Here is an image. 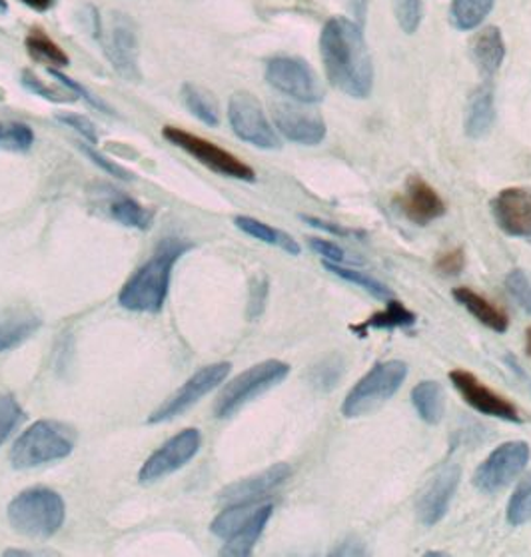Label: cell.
Masks as SVG:
<instances>
[{
    "label": "cell",
    "mask_w": 531,
    "mask_h": 557,
    "mask_svg": "<svg viewBox=\"0 0 531 557\" xmlns=\"http://www.w3.org/2000/svg\"><path fill=\"white\" fill-rule=\"evenodd\" d=\"M328 81L351 98H368L374 88V64L362 25L346 16L330 18L320 35Z\"/></svg>",
    "instance_id": "obj_1"
},
{
    "label": "cell",
    "mask_w": 531,
    "mask_h": 557,
    "mask_svg": "<svg viewBox=\"0 0 531 557\" xmlns=\"http://www.w3.org/2000/svg\"><path fill=\"white\" fill-rule=\"evenodd\" d=\"M193 248V244L178 238H164L157 255L145 267L138 268L131 280L122 286L119 304L131 312L158 314L169 296L172 268Z\"/></svg>",
    "instance_id": "obj_2"
},
{
    "label": "cell",
    "mask_w": 531,
    "mask_h": 557,
    "mask_svg": "<svg viewBox=\"0 0 531 557\" xmlns=\"http://www.w3.org/2000/svg\"><path fill=\"white\" fill-rule=\"evenodd\" d=\"M14 532L25 537L47 540L61 532L66 520V504L59 492L49 487H30L14 497L7 509Z\"/></svg>",
    "instance_id": "obj_3"
},
{
    "label": "cell",
    "mask_w": 531,
    "mask_h": 557,
    "mask_svg": "<svg viewBox=\"0 0 531 557\" xmlns=\"http://www.w3.org/2000/svg\"><path fill=\"white\" fill-rule=\"evenodd\" d=\"M74 446L76 434L71 425L57 420H38L16 437L11 448V463L16 470H30L69 458Z\"/></svg>",
    "instance_id": "obj_4"
},
{
    "label": "cell",
    "mask_w": 531,
    "mask_h": 557,
    "mask_svg": "<svg viewBox=\"0 0 531 557\" xmlns=\"http://www.w3.org/2000/svg\"><path fill=\"white\" fill-rule=\"evenodd\" d=\"M408 377V366L399 360L375 363L374 368L350 389L342 404L344 418L354 420L366 413L374 412L396 396L402 384Z\"/></svg>",
    "instance_id": "obj_5"
},
{
    "label": "cell",
    "mask_w": 531,
    "mask_h": 557,
    "mask_svg": "<svg viewBox=\"0 0 531 557\" xmlns=\"http://www.w3.org/2000/svg\"><path fill=\"white\" fill-rule=\"evenodd\" d=\"M288 374H291V366L280 362V360H266V362L248 368L246 372H242L240 376L234 377L218 396L217 418L220 420L232 418L254 398L279 386L280 382H284L288 377Z\"/></svg>",
    "instance_id": "obj_6"
},
{
    "label": "cell",
    "mask_w": 531,
    "mask_h": 557,
    "mask_svg": "<svg viewBox=\"0 0 531 557\" xmlns=\"http://www.w3.org/2000/svg\"><path fill=\"white\" fill-rule=\"evenodd\" d=\"M162 136L169 140L170 145L178 146L184 152L196 158L206 169L217 172L220 176L234 178V181L254 182L256 172H254L240 158L234 157L229 150L200 138L193 133H186L176 126H164Z\"/></svg>",
    "instance_id": "obj_7"
},
{
    "label": "cell",
    "mask_w": 531,
    "mask_h": 557,
    "mask_svg": "<svg viewBox=\"0 0 531 557\" xmlns=\"http://www.w3.org/2000/svg\"><path fill=\"white\" fill-rule=\"evenodd\" d=\"M266 81L282 95L302 104L324 100V86L314 69L296 57H276L266 64Z\"/></svg>",
    "instance_id": "obj_8"
},
{
    "label": "cell",
    "mask_w": 531,
    "mask_h": 557,
    "mask_svg": "<svg viewBox=\"0 0 531 557\" xmlns=\"http://www.w3.org/2000/svg\"><path fill=\"white\" fill-rule=\"evenodd\" d=\"M531 449L526 442H506L485 458L473 473V485L483 494L506 490L530 463Z\"/></svg>",
    "instance_id": "obj_9"
},
{
    "label": "cell",
    "mask_w": 531,
    "mask_h": 557,
    "mask_svg": "<svg viewBox=\"0 0 531 557\" xmlns=\"http://www.w3.org/2000/svg\"><path fill=\"white\" fill-rule=\"evenodd\" d=\"M229 121L234 134L244 143L262 150L280 148L279 134L268 121L260 100L250 92L240 90L230 97Z\"/></svg>",
    "instance_id": "obj_10"
},
{
    "label": "cell",
    "mask_w": 531,
    "mask_h": 557,
    "mask_svg": "<svg viewBox=\"0 0 531 557\" xmlns=\"http://www.w3.org/2000/svg\"><path fill=\"white\" fill-rule=\"evenodd\" d=\"M230 370H232L230 362L210 363L202 370H198L176 394H172L169 400L148 416V424H164V422L178 418L186 410H190L210 392H214L220 384H224Z\"/></svg>",
    "instance_id": "obj_11"
},
{
    "label": "cell",
    "mask_w": 531,
    "mask_h": 557,
    "mask_svg": "<svg viewBox=\"0 0 531 557\" xmlns=\"http://www.w3.org/2000/svg\"><path fill=\"white\" fill-rule=\"evenodd\" d=\"M200 444H202L200 430H196V428L182 430L181 434L170 437L166 444H162L143 463V468L138 472V482L140 484H155V482H160L162 478H166L170 473L178 472L186 463L194 460V456L200 449Z\"/></svg>",
    "instance_id": "obj_12"
},
{
    "label": "cell",
    "mask_w": 531,
    "mask_h": 557,
    "mask_svg": "<svg viewBox=\"0 0 531 557\" xmlns=\"http://www.w3.org/2000/svg\"><path fill=\"white\" fill-rule=\"evenodd\" d=\"M449 380H452L454 388L461 394V398L468 401L473 410H478L483 416L514 422V424L521 422L518 408L504 396L495 394L494 389L487 388L471 372L454 370V372H449Z\"/></svg>",
    "instance_id": "obj_13"
},
{
    "label": "cell",
    "mask_w": 531,
    "mask_h": 557,
    "mask_svg": "<svg viewBox=\"0 0 531 557\" xmlns=\"http://www.w3.org/2000/svg\"><path fill=\"white\" fill-rule=\"evenodd\" d=\"M104 50L109 57L110 64L114 66V71L121 74L122 78L131 81V83H140L143 73L138 66V37H136V28L133 21L124 14L114 16L112 26H110L109 37L104 42Z\"/></svg>",
    "instance_id": "obj_14"
},
{
    "label": "cell",
    "mask_w": 531,
    "mask_h": 557,
    "mask_svg": "<svg viewBox=\"0 0 531 557\" xmlns=\"http://www.w3.org/2000/svg\"><path fill=\"white\" fill-rule=\"evenodd\" d=\"M399 212L416 226H428L446 214V202L422 176L411 174L398 196Z\"/></svg>",
    "instance_id": "obj_15"
},
{
    "label": "cell",
    "mask_w": 531,
    "mask_h": 557,
    "mask_svg": "<svg viewBox=\"0 0 531 557\" xmlns=\"http://www.w3.org/2000/svg\"><path fill=\"white\" fill-rule=\"evenodd\" d=\"M272 119L279 133L296 145L318 146L326 138V122L312 110L279 102L272 107Z\"/></svg>",
    "instance_id": "obj_16"
},
{
    "label": "cell",
    "mask_w": 531,
    "mask_h": 557,
    "mask_svg": "<svg viewBox=\"0 0 531 557\" xmlns=\"http://www.w3.org/2000/svg\"><path fill=\"white\" fill-rule=\"evenodd\" d=\"M461 480V468L458 463H447L430 482L423 485L418 496V518L423 525H435L444 520L449 508V502L458 490Z\"/></svg>",
    "instance_id": "obj_17"
},
{
    "label": "cell",
    "mask_w": 531,
    "mask_h": 557,
    "mask_svg": "<svg viewBox=\"0 0 531 557\" xmlns=\"http://www.w3.org/2000/svg\"><path fill=\"white\" fill-rule=\"evenodd\" d=\"M292 470L288 463H274L264 472L254 473L250 478H244L240 482L226 485L220 494L218 502L222 506H246V504H256L258 499L272 494L279 490L280 485L286 484L291 478Z\"/></svg>",
    "instance_id": "obj_18"
},
{
    "label": "cell",
    "mask_w": 531,
    "mask_h": 557,
    "mask_svg": "<svg viewBox=\"0 0 531 557\" xmlns=\"http://www.w3.org/2000/svg\"><path fill=\"white\" fill-rule=\"evenodd\" d=\"M492 214L507 236L531 238L530 188H506L492 200Z\"/></svg>",
    "instance_id": "obj_19"
},
{
    "label": "cell",
    "mask_w": 531,
    "mask_h": 557,
    "mask_svg": "<svg viewBox=\"0 0 531 557\" xmlns=\"http://www.w3.org/2000/svg\"><path fill=\"white\" fill-rule=\"evenodd\" d=\"M42 326L37 312L25 306H7L0 308V354L23 346L26 339L33 338Z\"/></svg>",
    "instance_id": "obj_20"
},
{
    "label": "cell",
    "mask_w": 531,
    "mask_h": 557,
    "mask_svg": "<svg viewBox=\"0 0 531 557\" xmlns=\"http://www.w3.org/2000/svg\"><path fill=\"white\" fill-rule=\"evenodd\" d=\"M495 122V97L492 83H483L471 92L466 112V134L471 140H482L492 133Z\"/></svg>",
    "instance_id": "obj_21"
},
{
    "label": "cell",
    "mask_w": 531,
    "mask_h": 557,
    "mask_svg": "<svg viewBox=\"0 0 531 557\" xmlns=\"http://www.w3.org/2000/svg\"><path fill=\"white\" fill-rule=\"evenodd\" d=\"M471 59L485 78H492L506 61V40L497 26H485L471 40Z\"/></svg>",
    "instance_id": "obj_22"
},
{
    "label": "cell",
    "mask_w": 531,
    "mask_h": 557,
    "mask_svg": "<svg viewBox=\"0 0 531 557\" xmlns=\"http://www.w3.org/2000/svg\"><path fill=\"white\" fill-rule=\"evenodd\" d=\"M274 508L270 504L258 506L254 511L252 518L242 525L240 530L232 533L224 547L220 549L222 556L246 557L252 554L254 545L260 540V535L264 533L266 523L272 518Z\"/></svg>",
    "instance_id": "obj_23"
},
{
    "label": "cell",
    "mask_w": 531,
    "mask_h": 557,
    "mask_svg": "<svg viewBox=\"0 0 531 557\" xmlns=\"http://www.w3.org/2000/svg\"><path fill=\"white\" fill-rule=\"evenodd\" d=\"M456 302L461 304L468 312H470L480 324L490 330H494L497 334H504L509 327V320L504 310H499L497 306L490 302L487 298H483L482 294L471 290V288H456L454 290Z\"/></svg>",
    "instance_id": "obj_24"
},
{
    "label": "cell",
    "mask_w": 531,
    "mask_h": 557,
    "mask_svg": "<svg viewBox=\"0 0 531 557\" xmlns=\"http://www.w3.org/2000/svg\"><path fill=\"white\" fill-rule=\"evenodd\" d=\"M411 404L425 424H440L446 413V392L440 382L423 380L411 389Z\"/></svg>",
    "instance_id": "obj_25"
},
{
    "label": "cell",
    "mask_w": 531,
    "mask_h": 557,
    "mask_svg": "<svg viewBox=\"0 0 531 557\" xmlns=\"http://www.w3.org/2000/svg\"><path fill=\"white\" fill-rule=\"evenodd\" d=\"M234 224H236V228L244 232V234L252 236V238L260 240V243L276 246L280 250L288 252V255L298 256L302 252L300 244L296 243V240L292 238L291 234L279 231V228H272L270 224L252 219V216H236V219H234Z\"/></svg>",
    "instance_id": "obj_26"
},
{
    "label": "cell",
    "mask_w": 531,
    "mask_h": 557,
    "mask_svg": "<svg viewBox=\"0 0 531 557\" xmlns=\"http://www.w3.org/2000/svg\"><path fill=\"white\" fill-rule=\"evenodd\" d=\"M416 314L408 310L404 304L390 298L384 310L370 315L360 326H351L354 332L366 336L368 330H394V327H410L416 324Z\"/></svg>",
    "instance_id": "obj_27"
},
{
    "label": "cell",
    "mask_w": 531,
    "mask_h": 557,
    "mask_svg": "<svg viewBox=\"0 0 531 557\" xmlns=\"http://www.w3.org/2000/svg\"><path fill=\"white\" fill-rule=\"evenodd\" d=\"M494 7L495 0H454L449 7V21L461 33H470L483 25Z\"/></svg>",
    "instance_id": "obj_28"
},
{
    "label": "cell",
    "mask_w": 531,
    "mask_h": 557,
    "mask_svg": "<svg viewBox=\"0 0 531 557\" xmlns=\"http://www.w3.org/2000/svg\"><path fill=\"white\" fill-rule=\"evenodd\" d=\"M26 50H28V54H30L35 61L42 62V64H47L50 69H54V66H57V69H64V66L71 64L69 54H66L45 30H40V28H33V30L28 33V37H26Z\"/></svg>",
    "instance_id": "obj_29"
},
{
    "label": "cell",
    "mask_w": 531,
    "mask_h": 557,
    "mask_svg": "<svg viewBox=\"0 0 531 557\" xmlns=\"http://www.w3.org/2000/svg\"><path fill=\"white\" fill-rule=\"evenodd\" d=\"M182 100L186 109L193 112L194 116L206 126H218L220 124V110H218L217 98L208 90L196 85L182 86Z\"/></svg>",
    "instance_id": "obj_30"
},
{
    "label": "cell",
    "mask_w": 531,
    "mask_h": 557,
    "mask_svg": "<svg viewBox=\"0 0 531 557\" xmlns=\"http://www.w3.org/2000/svg\"><path fill=\"white\" fill-rule=\"evenodd\" d=\"M110 214L116 222H121L122 226H131L136 231H148L155 222V212L148 208L138 205L128 196H119L116 200H112L110 205Z\"/></svg>",
    "instance_id": "obj_31"
},
{
    "label": "cell",
    "mask_w": 531,
    "mask_h": 557,
    "mask_svg": "<svg viewBox=\"0 0 531 557\" xmlns=\"http://www.w3.org/2000/svg\"><path fill=\"white\" fill-rule=\"evenodd\" d=\"M324 267H326L328 272H332L334 276L346 280V282H350V284H356L358 288H362V290L368 292V294H372L374 298H380V300H390V298H392V290L387 288L386 284H382L380 280L372 278V276L366 274V272L344 268L342 264H332V262H324Z\"/></svg>",
    "instance_id": "obj_32"
},
{
    "label": "cell",
    "mask_w": 531,
    "mask_h": 557,
    "mask_svg": "<svg viewBox=\"0 0 531 557\" xmlns=\"http://www.w3.org/2000/svg\"><path fill=\"white\" fill-rule=\"evenodd\" d=\"M258 506L246 504V506H229L222 513H218L217 520L212 521L210 530L218 537L229 540L232 533L238 532L246 521L250 520Z\"/></svg>",
    "instance_id": "obj_33"
},
{
    "label": "cell",
    "mask_w": 531,
    "mask_h": 557,
    "mask_svg": "<svg viewBox=\"0 0 531 557\" xmlns=\"http://www.w3.org/2000/svg\"><path fill=\"white\" fill-rule=\"evenodd\" d=\"M35 143V133L23 122H0V150L26 152Z\"/></svg>",
    "instance_id": "obj_34"
},
{
    "label": "cell",
    "mask_w": 531,
    "mask_h": 557,
    "mask_svg": "<svg viewBox=\"0 0 531 557\" xmlns=\"http://www.w3.org/2000/svg\"><path fill=\"white\" fill-rule=\"evenodd\" d=\"M344 376V360L338 354L328 356L322 362L312 368L310 372V382L316 389L320 392H330L338 386L339 380Z\"/></svg>",
    "instance_id": "obj_35"
},
{
    "label": "cell",
    "mask_w": 531,
    "mask_h": 557,
    "mask_svg": "<svg viewBox=\"0 0 531 557\" xmlns=\"http://www.w3.org/2000/svg\"><path fill=\"white\" fill-rule=\"evenodd\" d=\"M531 520V475L516 487L507 504V521L518 528Z\"/></svg>",
    "instance_id": "obj_36"
},
{
    "label": "cell",
    "mask_w": 531,
    "mask_h": 557,
    "mask_svg": "<svg viewBox=\"0 0 531 557\" xmlns=\"http://www.w3.org/2000/svg\"><path fill=\"white\" fill-rule=\"evenodd\" d=\"M392 4H394V14L399 28L406 35H416V30L422 25V0H392Z\"/></svg>",
    "instance_id": "obj_37"
},
{
    "label": "cell",
    "mask_w": 531,
    "mask_h": 557,
    "mask_svg": "<svg viewBox=\"0 0 531 557\" xmlns=\"http://www.w3.org/2000/svg\"><path fill=\"white\" fill-rule=\"evenodd\" d=\"M23 408L11 394H0V446L11 437L23 420Z\"/></svg>",
    "instance_id": "obj_38"
},
{
    "label": "cell",
    "mask_w": 531,
    "mask_h": 557,
    "mask_svg": "<svg viewBox=\"0 0 531 557\" xmlns=\"http://www.w3.org/2000/svg\"><path fill=\"white\" fill-rule=\"evenodd\" d=\"M506 288L509 296L531 314V280L523 270H511L507 274Z\"/></svg>",
    "instance_id": "obj_39"
},
{
    "label": "cell",
    "mask_w": 531,
    "mask_h": 557,
    "mask_svg": "<svg viewBox=\"0 0 531 557\" xmlns=\"http://www.w3.org/2000/svg\"><path fill=\"white\" fill-rule=\"evenodd\" d=\"M464 268H466V250L461 246L442 252L435 258V270L442 276H459L464 272Z\"/></svg>",
    "instance_id": "obj_40"
},
{
    "label": "cell",
    "mask_w": 531,
    "mask_h": 557,
    "mask_svg": "<svg viewBox=\"0 0 531 557\" xmlns=\"http://www.w3.org/2000/svg\"><path fill=\"white\" fill-rule=\"evenodd\" d=\"M81 148H83V152H85L86 157L90 158L97 166H100V169L104 170L110 176L121 178V181H134V174L131 170L122 169L121 164H116V162H112L110 158L100 154L92 146L81 145Z\"/></svg>",
    "instance_id": "obj_41"
},
{
    "label": "cell",
    "mask_w": 531,
    "mask_h": 557,
    "mask_svg": "<svg viewBox=\"0 0 531 557\" xmlns=\"http://www.w3.org/2000/svg\"><path fill=\"white\" fill-rule=\"evenodd\" d=\"M310 248L314 250L316 255L322 256L324 262H332V264H342L346 262V252L339 248L338 244L330 243L324 238H310Z\"/></svg>",
    "instance_id": "obj_42"
},
{
    "label": "cell",
    "mask_w": 531,
    "mask_h": 557,
    "mask_svg": "<svg viewBox=\"0 0 531 557\" xmlns=\"http://www.w3.org/2000/svg\"><path fill=\"white\" fill-rule=\"evenodd\" d=\"M59 121L64 122V124H69V126L74 128L76 133H81V136H83L85 140H88L90 145H97V128H95V124L88 121L86 116H81V114H61V116H59Z\"/></svg>",
    "instance_id": "obj_43"
},
{
    "label": "cell",
    "mask_w": 531,
    "mask_h": 557,
    "mask_svg": "<svg viewBox=\"0 0 531 557\" xmlns=\"http://www.w3.org/2000/svg\"><path fill=\"white\" fill-rule=\"evenodd\" d=\"M266 298H268V280H254L250 288V304H248V318H258L264 312Z\"/></svg>",
    "instance_id": "obj_44"
},
{
    "label": "cell",
    "mask_w": 531,
    "mask_h": 557,
    "mask_svg": "<svg viewBox=\"0 0 531 557\" xmlns=\"http://www.w3.org/2000/svg\"><path fill=\"white\" fill-rule=\"evenodd\" d=\"M50 74L57 78V81H61L62 85L69 86L71 90H73L74 95H78V97L85 98L88 100L92 107H97V109L107 110V107L98 100L97 97H92L88 90H86L85 86L78 85V83H74L73 78H69L66 74H62L61 71H54V69H50Z\"/></svg>",
    "instance_id": "obj_45"
},
{
    "label": "cell",
    "mask_w": 531,
    "mask_h": 557,
    "mask_svg": "<svg viewBox=\"0 0 531 557\" xmlns=\"http://www.w3.org/2000/svg\"><path fill=\"white\" fill-rule=\"evenodd\" d=\"M302 220L306 222V224L314 226V228L330 232V234H336V236H351V234H358V232L348 231V228H344V226H339V224H334V222H326V220L314 219V216H302Z\"/></svg>",
    "instance_id": "obj_46"
},
{
    "label": "cell",
    "mask_w": 531,
    "mask_h": 557,
    "mask_svg": "<svg viewBox=\"0 0 531 557\" xmlns=\"http://www.w3.org/2000/svg\"><path fill=\"white\" fill-rule=\"evenodd\" d=\"M366 554V549H363V544H360L356 537H348V540H344L342 544H338V547L332 552V556H363Z\"/></svg>",
    "instance_id": "obj_47"
},
{
    "label": "cell",
    "mask_w": 531,
    "mask_h": 557,
    "mask_svg": "<svg viewBox=\"0 0 531 557\" xmlns=\"http://www.w3.org/2000/svg\"><path fill=\"white\" fill-rule=\"evenodd\" d=\"M23 83H25L26 88H30L33 92H37L42 98H50V100H54V102H61L62 98L59 95H54V92H50L49 88H45V86L40 85V81H38L35 74L25 73L23 76Z\"/></svg>",
    "instance_id": "obj_48"
},
{
    "label": "cell",
    "mask_w": 531,
    "mask_h": 557,
    "mask_svg": "<svg viewBox=\"0 0 531 557\" xmlns=\"http://www.w3.org/2000/svg\"><path fill=\"white\" fill-rule=\"evenodd\" d=\"M21 2L37 13H47L57 4V0H21Z\"/></svg>",
    "instance_id": "obj_49"
},
{
    "label": "cell",
    "mask_w": 531,
    "mask_h": 557,
    "mask_svg": "<svg viewBox=\"0 0 531 557\" xmlns=\"http://www.w3.org/2000/svg\"><path fill=\"white\" fill-rule=\"evenodd\" d=\"M526 344H528V354L531 356V327H528V332H526Z\"/></svg>",
    "instance_id": "obj_50"
}]
</instances>
